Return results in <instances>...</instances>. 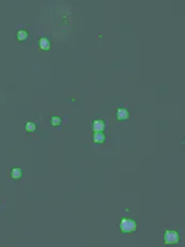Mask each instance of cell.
<instances>
[{
    "label": "cell",
    "instance_id": "obj_7",
    "mask_svg": "<svg viewBox=\"0 0 185 247\" xmlns=\"http://www.w3.org/2000/svg\"><path fill=\"white\" fill-rule=\"evenodd\" d=\"M21 176H22V169L21 168L16 167V168H13L11 170V177L13 179H19V178H21Z\"/></svg>",
    "mask_w": 185,
    "mask_h": 247
},
{
    "label": "cell",
    "instance_id": "obj_3",
    "mask_svg": "<svg viewBox=\"0 0 185 247\" xmlns=\"http://www.w3.org/2000/svg\"><path fill=\"white\" fill-rule=\"evenodd\" d=\"M116 118H117V120H121V121L127 120L129 118V112L126 109H124V108H119L116 111Z\"/></svg>",
    "mask_w": 185,
    "mask_h": 247
},
{
    "label": "cell",
    "instance_id": "obj_6",
    "mask_svg": "<svg viewBox=\"0 0 185 247\" xmlns=\"http://www.w3.org/2000/svg\"><path fill=\"white\" fill-rule=\"evenodd\" d=\"M93 142L98 143V144H102L105 142V135L103 132H95L93 134Z\"/></svg>",
    "mask_w": 185,
    "mask_h": 247
},
{
    "label": "cell",
    "instance_id": "obj_9",
    "mask_svg": "<svg viewBox=\"0 0 185 247\" xmlns=\"http://www.w3.org/2000/svg\"><path fill=\"white\" fill-rule=\"evenodd\" d=\"M35 128H36V126H35V124H34L33 122H28L25 124V130L28 132H30V133H31V132L35 131Z\"/></svg>",
    "mask_w": 185,
    "mask_h": 247
},
{
    "label": "cell",
    "instance_id": "obj_8",
    "mask_svg": "<svg viewBox=\"0 0 185 247\" xmlns=\"http://www.w3.org/2000/svg\"><path fill=\"white\" fill-rule=\"evenodd\" d=\"M16 39L19 41H25L28 39V32L24 30H20L19 32L16 33Z\"/></svg>",
    "mask_w": 185,
    "mask_h": 247
},
{
    "label": "cell",
    "instance_id": "obj_4",
    "mask_svg": "<svg viewBox=\"0 0 185 247\" xmlns=\"http://www.w3.org/2000/svg\"><path fill=\"white\" fill-rule=\"evenodd\" d=\"M92 126L94 132H103V130L105 128V123L103 120H95V121H93Z\"/></svg>",
    "mask_w": 185,
    "mask_h": 247
},
{
    "label": "cell",
    "instance_id": "obj_10",
    "mask_svg": "<svg viewBox=\"0 0 185 247\" xmlns=\"http://www.w3.org/2000/svg\"><path fill=\"white\" fill-rule=\"evenodd\" d=\"M60 123H61V119L59 116H53V118H51V124L54 125V126H58V125H60Z\"/></svg>",
    "mask_w": 185,
    "mask_h": 247
},
{
    "label": "cell",
    "instance_id": "obj_5",
    "mask_svg": "<svg viewBox=\"0 0 185 247\" xmlns=\"http://www.w3.org/2000/svg\"><path fill=\"white\" fill-rule=\"evenodd\" d=\"M38 44H40V48L42 51H48L51 48V42L48 41L46 38H41L38 40Z\"/></svg>",
    "mask_w": 185,
    "mask_h": 247
},
{
    "label": "cell",
    "instance_id": "obj_1",
    "mask_svg": "<svg viewBox=\"0 0 185 247\" xmlns=\"http://www.w3.org/2000/svg\"><path fill=\"white\" fill-rule=\"evenodd\" d=\"M119 228L123 233H131V232L136 231L137 228V223L133 221L131 218H122L121 223H119Z\"/></svg>",
    "mask_w": 185,
    "mask_h": 247
},
{
    "label": "cell",
    "instance_id": "obj_2",
    "mask_svg": "<svg viewBox=\"0 0 185 247\" xmlns=\"http://www.w3.org/2000/svg\"><path fill=\"white\" fill-rule=\"evenodd\" d=\"M180 241V235L176 231H166L164 234V243L168 245H173L178 244Z\"/></svg>",
    "mask_w": 185,
    "mask_h": 247
}]
</instances>
